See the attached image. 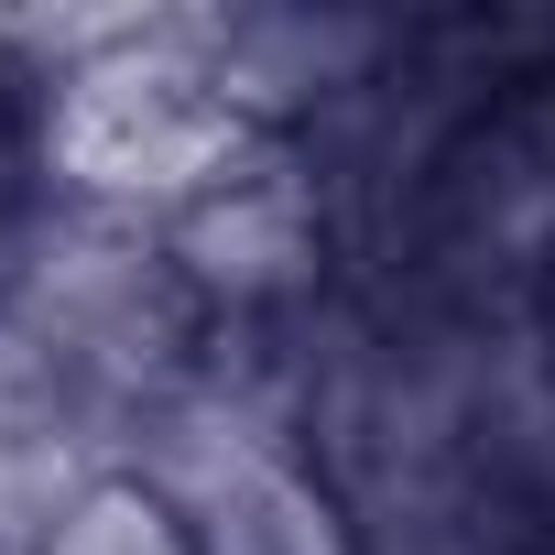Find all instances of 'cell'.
Instances as JSON below:
<instances>
[{
  "label": "cell",
  "instance_id": "1",
  "mask_svg": "<svg viewBox=\"0 0 555 555\" xmlns=\"http://www.w3.org/2000/svg\"><path fill=\"white\" fill-rule=\"evenodd\" d=\"M250 142V120L207 88V66L185 55L175 12H120V34L77 66L44 77V185L109 218H175L229 153Z\"/></svg>",
  "mask_w": 555,
  "mask_h": 555
},
{
  "label": "cell",
  "instance_id": "2",
  "mask_svg": "<svg viewBox=\"0 0 555 555\" xmlns=\"http://www.w3.org/2000/svg\"><path fill=\"white\" fill-rule=\"evenodd\" d=\"M153 229H164V261H175V284L196 295L207 327L306 317L317 295H338V229H327V196H317V175L284 131H250Z\"/></svg>",
  "mask_w": 555,
  "mask_h": 555
},
{
  "label": "cell",
  "instance_id": "3",
  "mask_svg": "<svg viewBox=\"0 0 555 555\" xmlns=\"http://www.w3.org/2000/svg\"><path fill=\"white\" fill-rule=\"evenodd\" d=\"M185 55L207 66V88L250 120V131H317L338 99H360L414 23L392 12H306V0H261V12H175Z\"/></svg>",
  "mask_w": 555,
  "mask_h": 555
},
{
  "label": "cell",
  "instance_id": "4",
  "mask_svg": "<svg viewBox=\"0 0 555 555\" xmlns=\"http://www.w3.org/2000/svg\"><path fill=\"white\" fill-rule=\"evenodd\" d=\"M44 555H185V533H175V512L142 490V479H88L77 501H66V522L44 533Z\"/></svg>",
  "mask_w": 555,
  "mask_h": 555
}]
</instances>
